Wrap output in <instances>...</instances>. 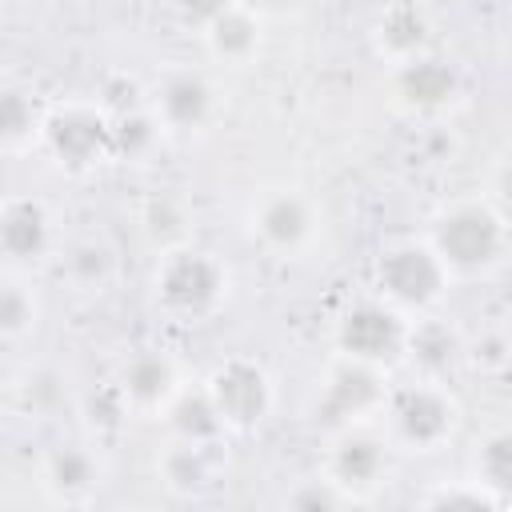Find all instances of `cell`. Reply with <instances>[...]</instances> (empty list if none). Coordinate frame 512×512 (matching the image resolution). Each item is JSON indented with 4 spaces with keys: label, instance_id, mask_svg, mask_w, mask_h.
<instances>
[{
    "label": "cell",
    "instance_id": "cell-1",
    "mask_svg": "<svg viewBox=\"0 0 512 512\" xmlns=\"http://www.w3.org/2000/svg\"><path fill=\"white\" fill-rule=\"evenodd\" d=\"M428 240L444 256L452 276H480L500 264L508 248V220L488 200H460L436 216Z\"/></svg>",
    "mask_w": 512,
    "mask_h": 512
},
{
    "label": "cell",
    "instance_id": "cell-2",
    "mask_svg": "<svg viewBox=\"0 0 512 512\" xmlns=\"http://www.w3.org/2000/svg\"><path fill=\"white\" fill-rule=\"evenodd\" d=\"M452 268L432 240H396L376 256V292L400 312H428L444 300Z\"/></svg>",
    "mask_w": 512,
    "mask_h": 512
},
{
    "label": "cell",
    "instance_id": "cell-3",
    "mask_svg": "<svg viewBox=\"0 0 512 512\" xmlns=\"http://www.w3.org/2000/svg\"><path fill=\"white\" fill-rule=\"evenodd\" d=\"M40 148L68 172H84L112 156V112L92 100H68L44 112Z\"/></svg>",
    "mask_w": 512,
    "mask_h": 512
},
{
    "label": "cell",
    "instance_id": "cell-4",
    "mask_svg": "<svg viewBox=\"0 0 512 512\" xmlns=\"http://www.w3.org/2000/svg\"><path fill=\"white\" fill-rule=\"evenodd\" d=\"M384 420L396 440H404L408 448L432 452L444 440H452L460 424V408H456V396L436 376H424V380H412L388 392Z\"/></svg>",
    "mask_w": 512,
    "mask_h": 512
},
{
    "label": "cell",
    "instance_id": "cell-5",
    "mask_svg": "<svg viewBox=\"0 0 512 512\" xmlns=\"http://www.w3.org/2000/svg\"><path fill=\"white\" fill-rule=\"evenodd\" d=\"M228 292V268L204 252V248H172L160 252V268H156V296L172 316H208Z\"/></svg>",
    "mask_w": 512,
    "mask_h": 512
},
{
    "label": "cell",
    "instance_id": "cell-6",
    "mask_svg": "<svg viewBox=\"0 0 512 512\" xmlns=\"http://www.w3.org/2000/svg\"><path fill=\"white\" fill-rule=\"evenodd\" d=\"M388 380L380 364L356 360V356H336L328 364L324 376V392H320V416L332 428H348V424H364L368 416L384 412L388 404Z\"/></svg>",
    "mask_w": 512,
    "mask_h": 512
},
{
    "label": "cell",
    "instance_id": "cell-7",
    "mask_svg": "<svg viewBox=\"0 0 512 512\" xmlns=\"http://www.w3.org/2000/svg\"><path fill=\"white\" fill-rule=\"evenodd\" d=\"M404 344H408V320L388 300H360L344 308L336 320L340 356H356V360L388 368L392 360L404 356Z\"/></svg>",
    "mask_w": 512,
    "mask_h": 512
},
{
    "label": "cell",
    "instance_id": "cell-8",
    "mask_svg": "<svg viewBox=\"0 0 512 512\" xmlns=\"http://www.w3.org/2000/svg\"><path fill=\"white\" fill-rule=\"evenodd\" d=\"M208 388L228 428H256L272 408V380L248 356H232L216 364L208 376Z\"/></svg>",
    "mask_w": 512,
    "mask_h": 512
},
{
    "label": "cell",
    "instance_id": "cell-9",
    "mask_svg": "<svg viewBox=\"0 0 512 512\" xmlns=\"http://www.w3.org/2000/svg\"><path fill=\"white\" fill-rule=\"evenodd\" d=\"M460 96V76L448 60L416 52L392 68V100L412 116H440Z\"/></svg>",
    "mask_w": 512,
    "mask_h": 512
},
{
    "label": "cell",
    "instance_id": "cell-10",
    "mask_svg": "<svg viewBox=\"0 0 512 512\" xmlns=\"http://www.w3.org/2000/svg\"><path fill=\"white\" fill-rule=\"evenodd\" d=\"M252 232L260 236L264 248H272L280 256H292V252H300L312 240V232H316V208L296 188H268L252 204Z\"/></svg>",
    "mask_w": 512,
    "mask_h": 512
},
{
    "label": "cell",
    "instance_id": "cell-11",
    "mask_svg": "<svg viewBox=\"0 0 512 512\" xmlns=\"http://www.w3.org/2000/svg\"><path fill=\"white\" fill-rule=\"evenodd\" d=\"M40 196H8L0 208V252L12 268H32L52 252L56 228Z\"/></svg>",
    "mask_w": 512,
    "mask_h": 512
},
{
    "label": "cell",
    "instance_id": "cell-12",
    "mask_svg": "<svg viewBox=\"0 0 512 512\" xmlns=\"http://www.w3.org/2000/svg\"><path fill=\"white\" fill-rule=\"evenodd\" d=\"M388 468V444L384 436H376L372 428L364 424H348V428H336V440L328 448V476L340 480L348 492H364L372 484H380Z\"/></svg>",
    "mask_w": 512,
    "mask_h": 512
},
{
    "label": "cell",
    "instance_id": "cell-13",
    "mask_svg": "<svg viewBox=\"0 0 512 512\" xmlns=\"http://www.w3.org/2000/svg\"><path fill=\"white\" fill-rule=\"evenodd\" d=\"M212 108H216V88L196 68L168 72L160 80L156 104H152V112L160 116V124L168 132H196V128H204L212 120Z\"/></svg>",
    "mask_w": 512,
    "mask_h": 512
},
{
    "label": "cell",
    "instance_id": "cell-14",
    "mask_svg": "<svg viewBox=\"0 0 512 512\" xmlns=\"http://www.w3.org/2000/svg\"><path fill=\"white\" fill-rule=\"evenodd\" d=\"M120 400L140 408V412H164V404L176 396L180 388V372L172 364V356L164 352H136L124 368H120Z\"/></svg>",
    "mask_w": 512,
    "mask_h": 512
},
{
    "label": "cell",
    "instance_id": "cell-15",
    "mask_svg": "<svg viewBox=\"0 0 512 512\" xmlns=\"http://www.w3.org/2000/svg\"><path fill=\"white\" fill-rule=\"evenodd\" d=\"M164 424L176 440H192V444H216L228 428L216 400H212L208 380L204 384H180L176 396L164 404Z\"/></svg>",
    "mask_w": 512,
    "mask_h": 512
},
{
    "label": "cell",
    "instance_id": "cell-16",
    "mask_svg": "<svg viewBox=\"0 0 512 512\" xmlns=\"http://www.w3.org/2000/svg\"><path fill=\"white\" fill-rule=\"evenodd\" d=\"M464 352V340L460 332L440 320V316H420L416 324H408V344H404V356L424 372V376H444Z\"/></svg>",
    "mask_w": 512,
    "mask_h": 512
},
{
    "label": "cell",
    "instance_id": "cell-17",
    "mask_svg": "<svg viewBox=\"0 0 512 512\" xmlns=\"http://www.w3.org/2000/svg\"><path fill=\"white\" fill-rule=\"evenodd\" d=\"M204 40H208V52L224 64H244L256 56L260 48V12L252 4H236L228 8L220 20H212L204 28Z\"/></svg>",
    "mask_w": 512,
    "mask_h": 512
},
{
    "label": "cell",
    "instance_id": "cell-18",
    "mask_svg": "<svg viewBox=\"0 0 512 512\" xmlns=\"http://www.w3.org/2000/svg\"><path fill=\"white\" fill-rule=\"evenodd\" d=\"M100 480V464L88 448L64 444L44 460V488L56 500H84Z\"/></svg>",
    "mask_w": 512,
    "mask_h": 512
},
{
    "label": "cell",
    "instance_id": "cell-19",
    "mask_svg": "<svg viewBox=\"0 0 512 512\" xmlns=\"http://www.w3.org/2000/svg\"><path fill=\"white\" fill-rule=\"evenodd\" d=\"M208 448L212 444H192V440H172L160 456V480L180 492V496H192L200 492L208 480H212V460H208Z\"/></svg>",
    "mask_w": 512,
    "mask_h": 512
},
{
    "label": "cell",
    "instance_id": "cell-20",
    "mask_svg": "<svg viewBox=\"0 0 512 512\" xmlns=\"http://www.w3.org/2000/svg\"><path fill=\"white\" fill-rule=\"evenodd\" d=\"M376 36H380V48L392 56V60H408L416 52H428V20L420 16L416 4L400 0L392 4L380 24H376Z\"/></svg>",
    "mask_w": 512,
    "mask_h": 512
},
{
    "label": "cell",
    "instance_id": "cell-21",
    "mask_svg": "<svg viewBox=\"0 0 512 512\" xmlns=\"http://www.w3.org/2000/svg\"><path fill=\"white\" fill-rule=\"evenodd\" d=\"M472 476L504 504H512V428H496L476 444Z\"/></svg>",
    "mask_w": 512,
    "mask_h": 512
},
{
    "label": "cell",
    "instance_id": "cell-22",
    "mask_svg": "<svg viewBox=\"0 0 512 512\" xmlns=\"http://www.w3.org/2000/svg\"><path fill=\"white\" fill-rule=\"evenodd\" d=\"M140 224H144V236H148V244H152L156 252H172V248H184V244H188V224H192V216H188L184 200L160 192V196H152V200L144 204Z\"/></svg>",
    "mask_w": 512,
    "mask_h": 512
},
{
    "label": "cell",
    "instance_id": "cell-23",
    "mask_svg": "<svg viewBox=\"0 0 512 512\" xmlns=\"http://www.w3.org/2000/svg\"><path fill=\"white\" fill-rule=\"evenodd\" d=\"M44 116L36 112L32 96L24 88H4L0 96V148L4 152H24L28 144L40 140Z\"/></svg>",
    "mask_w": 512,
    "mask_h": 512
},
{
    "label": "cell",
    "instance_id": "cell-24",
    "mask_svg": "<svg viewBox=\"0 0 512 512\" xmlns=\"http://www.w3.org/2000/svg\"><path fill=\"white\" fill-rule=\"evenodd\" d=\"M164 124L152 108H128L112 116V156L116 160H144L156 140H160Z\"/></svg>",
    "mask_w": 512,
    "mask_h": 512
},
{
    "label": "cell",
    "instance_id": "cell-25",
    "mask_svg": "<svg viewBox=\"0 0 512 512\" xmlns=\"http://www.w3.org/2000/svg\"><path fill=\"white\" fill-rule=\"evenodd\" d=\"M36 320H40V300H36V292H32L24 280L8 276L4 288H0V336H4L8 344H16V340H24V336L36 328Z\"/></svg>",
    "mask_w": 512,
    "mask_h": 512
},
{
    "label": "cell",
    "instance_id": "cell-26",
    "mask_svg": "<svg viewBox=\"0 0 512 512\" xmlns=\"http://www.w3.org/2000/svg\"><path fill=\"white\" fill-rule=\"evenodd\" d=\"M284 504L296 508V512H336V508L356 504V492H348L340 480H332V476L324 472V476H316V480L296 484Z\"/></svg>",
    "mask_w": 512,
    "mask_h": 512
},
{
    "label": "cell",
    "instance_id": "cell-27",
    "mask_svg": "<svg viewBox=\"0 0 512 512\" xmlns=\"http://www.w3.org/2000/svg\"><path fill=\"white\" fill-rule=\"evenodd\" d=\"M420 508H500V500L472 476V480H456V484H440V488H432V492H424L420 496Z\"/></svg>",
    "mask_w": 512,
    "mask_h": 512
},
{
    "label": "cell",
    "instance_id": "cell-28",
    "mask_svg": "<svg viewBox=\"0 0 512 512\" xmlns=\"http://www.w3.org/2000/svg\"><path fill=\"white\" fill-rule=\"evenodd\" d=\"M68 264H72V272H76V280H80V284L96 288V284H104V280H108L112 256H108V248H104V244H76V248H72V256H68Z\"/></svg>",
    "mask_w": 512,
    "mask_h": 512
},
{
    "label": "cell",
    "instance_id": "cell-29",
    "mask_svg": "<svg viewBox=\"0 0 512 512\" xmlns=\"http://www.w3.org/2000/svg\"><path fill=\"white\" fill-rule=\"evenodd\" d=\"M176 4V16L188 24V28H208L212 20H220L228 8H236V0H172Z\"/></svg>",
    "mask_w": 512,
    "mask_h": 512
},
{
    "label": "cell",
    "instance_id": "cell-30",
    "mask_svg": "<svg viewBox=\"0 0 512 512\" xmlns=\"http://www.w3.org/2000/svg\"><path fill=\"white\" fill-rule=\"evenodd\" d=\"M492 204L504 212V220H512V160H504L492 176Z\"/></svg>",
    "mask_w": 512,
    "mask_h": 512
},
{
    "label": "cell",
    "instance_id": "cell-31",
    "mask_svg": "<svg viewBox=\"0 0 512 512\" xmlns=\"http://www.w3.org/2000/svg\"><path fill=\"white\" fill-rule=\"evenodd\" d=\"M256 12H268V16H284V12H296L304 0H248Z\"/></svg>",
    "mask_w": 512,
    "mask_h": 512
}]
</instances>
